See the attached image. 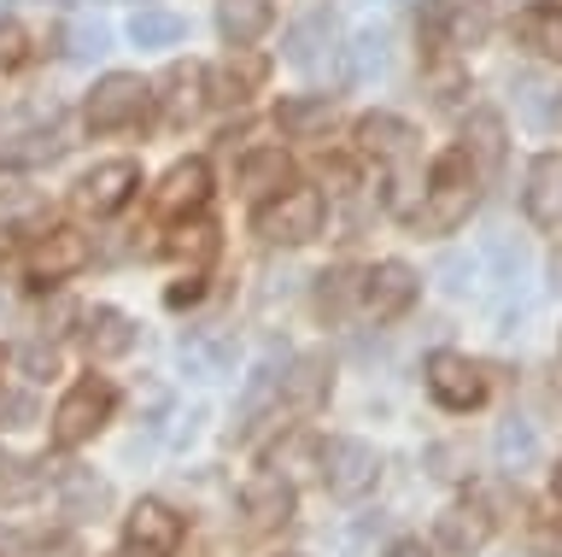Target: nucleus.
Returning <instances> with one entry per match:
<instances>
[{
  "label": "nucleus",
  "mask_w": 562,
  "mask_h": 557,
  "mask_svg": "<svg viewBox=\"0 0 562 557\" xmlns=\"http://www.w3.org/2000/svg\"><path fill=\"white\" fill-rule=\"evenodd\" d=\"M516 30H521V47H527V54L562 65V7H557V0H539V7H527L521 19H516Z\"/></svg>",
  "instance_id": "22"
},
{
  "label": "nucleus",
  "mask_w": 562,
  "mask_h": 557,
  "mask_svg": "<svg viewBox=\"0 0 562 557\" xmlns=\"http://www.w3.org/2000/svg\"><path fill=\"white\" fill-rule=\"evenodd\" d=\"M270 77V65H263L258 54H246V47H235V59L223 65V71H205V100H217V107H246V94L258 89V82Z\"/></svg>",
  "instance_id": "16"
},
{
  "label": "nucleus",
  "mask_w": 562,
  "mask_h": 557,
  "mask_svg": "<svg viewBox=\"0 0 562 557\" xmlns=\"http://www.w3.org/2000/svg\"><path fill=\"white\" fill-rule=\"evenodd\" d=\"M18 364H24L35 381H42V376H59V353H53V346H42V341L18 346Z\"/></svg>",
  "instance_id": "41"
},
{
  "label": "nucleus",
  "mask_w": 562,
  "mask_h": 557,
  "mask_svg": "<svg viewBox=\"0 0 562 557\" xmlns=\"http://www.w3.org/2000/svg\"><path fill=\"white\" fill-rule=\"evenodd\" d=\"M105 42H112V36H105V24H100V19H82V24H70V30H65V54H70V59H100V54H105Z\"/></svg>",
  "instance_id": "38"
},
{
  "label": "nucleus",
  "mask_w": 562,
  "mask_h": 557,
  "mask_svg": "<svg viewBox=\"0 0 562 557\" xmlns=\"http://www.w3.org/2000/svg\"><path fill=\"white\" fill-rule=\"evenodd\" d=\"M533 557H562V516L533 522Z\"/></svg>",
  "instance_id": "43"
},
{
  "label": "nucleus",
  "mask_w": 562,
  "mask_h": 557,
  "mask_svg": "<svg viewBox=\"0 0 562 557\" xmlns=\"http://www.w3.org/2000/svg\"><path fill=\"white\" fill-rule=\"evenodd\" d=\"M288 464V481L293 476H311V469H323V441H316V434H288V441H281L270 458H263V469H281Z\"/></svg>",
  "instance_id": "33"
},
{
  "label": "nucleus",
  "mask_w": 562,
  "mask_h": 557,
  "mask_svg": "<svg viewBox=\"0 0 562 557\" xmlns=\"http://www.w3.org/2000/svg\"><path fill=\"white\" fill-rule=\"evenodd\" d=\"M551 276H557V293H562V253L551 258Z\"/></svg>",
  "instance_id": "46"
},
{
  "label": "nucleus",
  "mask_w": 562,
  "mask_h": 557,
  "mask_svg": "<svg viewBox=\"0 0 562 557\" xmlns=\"http://www.w3.org/2000/svg\"><path fill=\"white\" fill-rule=\"evenodd\" d=\"M42 493V469L12 458V452H0V504H24Z\"/></svg>",
  "instance_id": "34"
},
{
  "label": "nucleus",
  "mask_w": 562,
  "mask_h": 557,
  "mask_svg": "<svg viewBox=\"0 0 562 557\" xmlns=\"http://www.w3.org/2000/svg\"><path fill=\"white\" fill-rule=\"evenodd\" d=\"M158 212L165 218H193V212H205V200H211V165L205 159H182L165 177V188H158Z\"/></svg>",
  "instance_id": "14"
},
{
  "label": "nucleus",
  "mask_w": 562,
  "mask_h": 557,
  "mask_svg": "<svg viewBox=\"0 0 562 557\" xmlns=\"http://www.w3.org/2000/svg\"><path fill=\"white\" fill-rule=\"evenodd\" d=\"M82 353L94 358V364H112L123 353H135V323L123 318L117 305H94L82 318Z\"/></svg>",
  "instance_id": "15"
},
{
  "label": "nucleus",
  "mask_w": 562,
  "mask_h": 557,
  "mask_svg": "<svg viewBox=\"0 0 562 557\" xmlns=\"http://www.w3.org/2000/svg\"><path fill=\"white\" fill-rule=\"evenodd\" d=\"M492 30V0H446V47H481Z\"/></svg>",
  "instance_id": "27"
},
{
  "label": "nucleus",
  "mask_w": 562,
  "mask_h": 557,
  "mask_svg": "<svg viewBox=\"0 0 562 557\" xmlns=\"http://www.w3.org/2000/svg\"><path fill=\"white\" fill-rule=\"evenodd\" d=\"M276 124L288 130V135H323L334 124V94H293V100H281L276 107Z\"/></svg>",
  "instance_id": "25"
},
{
  "label": "nucleus",
  "mask_w": 562,
  "mask_h": 557,
  "mask_svg": "<svg viewBox=\"0 0 562 557\" xmlns=\"http://www.w3.org/2000/svg\"><path fill=\"white\" fill-rule=\"evenodd\" d=\"M474 200H481V188H434V182H428V200L411 205L404 218H411L416 235H451L457 223L474 212Z\"/></svg>",
  "instance_id": "12"
},
{
  "label": "nucleus",
  "mask_w": 562,
  "mask_h": 557,
  "mask_svg": "<svg viewBox=\"0 0 562 557\" xmlns=\"http://www.w3.org/2000/svg\"><path fill=\"white\" fill-rule=\"evenodd\" d=\"M147 107H153L147 82L130 77V71H112V77L94 82V94H88V107H82V124L94 135H112V130L140 124V112H147Z\"/></svg>",
  "instance_id": "3"
},
{
  "label": "nucleus",
  "mask_w": 562,
  "mask_h": 557,
  "mask_svg": "<svg viewBox=\"0 0 562 557\" xmlns=\"http://www.w3.org/2000/svg\"><path fill=\"white\" fill-rule=\"evenodd\" d=\"M428 393L446 411H474L486 399V376H481V364H469L463 353H434L428 358Z\"/></svg>",
  "instance_id": "8"
},
{
  "label": "nucleus",
  "mask_w": 562,
  "mask_h": 557,
  "mask_svg": "<svg viewBox=\"0 0 562 557\" xmlns=\"http://www.w3.org/2000/svg\"><path fill=\"white\" fill-rule=\"evenodd\" d=\"M516 107L533 130H557L562 124V89L544 77H516Z\"/></svg>",
  "instance_id": "30"
},
{
  "label": "nucleus",
  "mask_w": 562,
  "mask_h": 557,
  "mask_svg": "<svg viewBox=\"0 0 562 557\" xmlns=\"http://www.w3.org/2000/svg\"><path fill=\"white\" fill-rule=\"evenodd\" d=\"M252 230L263 247H305V241L323 235V194L316 188H281L258 205Z\"/></svg>",
  "instance_id": "1"
},
{
  "label": "nucleus",
  "mask_w": 562,
  "mask_h": 557,
  "mask_svg": "<svg viewBox=\"0 0 562 557\" xmlns=\"http://www.w3.org/2000/svg\"><path fill=\"white\" fill-rule=\"evenodd\" d=\"M334 388V370H328V358L323 353H305V358H293V370L281 376V399H288L293 411H316L328 399Z\"/></svg>",
  "instance_id": "19"
},
{
  "label": "nucleus",
  "mask_w": 562,
  "mask_h": 557,
  "mask_svg": "<svg viewBox=\"0 0 562 557\" xmlns=\"http://www.w3.org/2000/svg\"><path fill=\"white\" fill-rule=\"evenodd\" d=\"M293 177V165H288V153L281 147H258V153H246L240 159V188L246 194H281Z\"/></svg>",
  "instance_id": "28"
},
{
  "label": "nucleus",
  "mask_w": 562,
  "mask_h": 557,
  "mask_svg": "<svg viewBox=\"0 0 562 557\" xmlns=\"http://www.w3.org/2000/svg\"><path fill=\"white\" fill-rule=\"evenodd\" d=\"M123 539H130L135 552H147V557H170L176 546H182V516H176L165 499H140L135 511L123 516Z\"/></svg>",
  "instance_id": "9"
},
{
  "label": "nucleus",
  "mask_w": 562,
  "mask_h": 557,
  "mask_svg": "<svg viewBox=\"0 0 562 557\" xmlns=\"http://www.w3.org/2000/svg\"><path fill=\"white\" fill-rule=\"evenodd\" d=\"M135 188H140V165L135 159H105V165H94L77 182V194H70V200H77L82 212H94V218H112V212L130 205Z\"/></svg>",
  "instance_id": "7"
},
{
  "label": "nucleus",
  "mask_w": 562,
  "mask_h": 557,
  "mask_svg": "<svg viewBox=\"0 0 562 557\" xmlns=\"http://www.w3.org/2000/svg\"><path fill=\"white\" fill-rule=\"evenodd\" d=\"M281 557H305V552H281Z\"/></svg>",
  "instance_id": "49"
},
{
  "label": "nucleus",
  "mask_w": 562,
  "mask_h": 557,
  "mask_svg": "<svg viewBox=\"0 0 562 557\" xmlns=\"http://www.w3.org/2000/svg\"><path fill=\"white\" fill-rule=\"evenodd\" d=\"M323 481H328L334 499H363V493H375V481H381L375 446H369V441H351V434L328 441V446H323Z\"/></svg>",
  "instance_id": "4"
},
{
  "label": "nucleus",
  "mask_w": 562,
  "mask_h": 557,
  "mask_svg": "<svg viewBox=\"0 0 562 557\" xmlns=\"http://www.w3.org/2000/svg\"><path fill=\"white\" fill-rule=\"evenodd\" d=\"M551 487H557V499H562V464H557V476H551Z\"/></svg>",
  "instance_id": "47"
},
{
  "label": "nucleus",
  "mask_w": 562,
  "mask_h": 557,
  "mask_svg": "<svg viewBox=\"0 0 562 557\" xmlns=\"http://www.w3.org/2000/svg\"><path fill=\"white\" fill-rule=\"evenodd\" d=\"M381 65H386V36H381V30H363V36L351 42V77L369 82Z\"/></svg>",
  "instance_id": "37"
},
{
  "label": "nucleus",
  "mask_w": 562,
  "mask_h": 557,
  "mask_svg": "<svg viewBox=\"0 0 562 557\" xmlns=\"http://www.w3.org/2000/svg\"><path fill=\"white\" fill-rule=\"evenodd\" d=\"M240 511H246V528H252V534L288 528V522H293V481L276 476V469H270V476H258L240 493Z\"/></svg>",
  "instance_id": "10"
},
{
  "label": "nucleus",
  "mask_w": 562,
  "mask_h": 557,
  "mask_svg": "<svg viewBox=\"0 0 562 557\" xmlns=\"http://www.w3.org/2000/svg\"><path fill=\"white\" fill-rule=\"evenodd\" d=\"M281 376L288 370H276V364H258V370L246 376V393L235 405V441H246V434L258 428L263 411H281Z\"/></svg>",
  "instance_id": "20"
},
{
  "label": "nucleus",
  "mask_w": 562,
  "mask_h": 557,
  "mask_svg": "<svg viewBox=\"0 0 562 557\" xmlns=\"http://www.w3.org/2000/svg\"><path fill=\"white\" fill-rule=\"evenodd\" d=\"M270 0H217V30H223V42H235V47H252L263 30H270Z\"/></svg>",
  "instance_id": "23"
},
{
  "label": "nucleus",
  "mask_w": 562,
  "mask_h": 557,
  "mask_svg": "<svg viewBox=\"0 0 562 557\" xmlns=\"http://www.w3.org/2000/svg\"><path fill=\"white\" fill-rule=\"evenodd\" d=\"M88 258H94V247H88V235H82V230H42V235L30 241V253H24L30 288L65 282V276H77Z\"/></svg>",
  "instance_id": "5"
},
{
  "label": "nucleus",
  "mask_w": 562,
  "mask_h": 557,
  "mask_svg": "<svg viewBox=\"0 0 562 557\" xmlns=\"http://www.w3.org/2000/svg\"><path fill=\"white\" fill-rule=\"evenodd\" d=\"M24 59H30V36H24V24H18V19H0V65L12 71V65H24Z\"/></svg>",
  "instance_id": "40"
},
{
  "label": "nucleus",
  "mask_w": 562,
  "mask_h": 557,
  "mask_svg": "<svg viewBox=\"0 0 562 557\" xmlns=\"http://www.w3.org/2000/svg\"><path fill=\"white\" fill-rule=\"evenodd\" d=\"M200 300H205V276L200 270H188L182 282H170V293H165L170 311H188V305H200Z\"/></svg>",
  "instance_id": "42"
},
{
  "label": "nucleus",
  "mask_w": 562,
  "mask_h": 557,
  "mask_svg": "<svg viewBox=\"0 0 562 557\" xmlns=\"http://www.w3.org/2000/svg\"><path fill=\"white\" fill-rule=\"evenodd\" d=\"M346 293H351L346 270H323V276H316V311H323V318H334V311L346 305Z\"/></svg>",
  "instance_id": "39"
},
{
  "label": "nucleus",
  "mask_w": 562,
  "mask_h": 557,
  "mask_svg": "<svg viewBox=\"0 0 562 557\" xmlns=\"http://www.w3.org/2000/svg\"><path fill=\"white\" fill-rule=\"evenodd\" d=\"M112 411H117V388H112V381H105V376H82L77 388L59 399V411H53V446H65V452L88 446L105 423H112Z\"/></svg>",
  "instance_id": "2"
},
{
  "label": "nucleus",
  "mask_w": 562,
  "mask_h": 557,
  "mask_svg": "<svg viewBox=\"0 0 562 557\" xmlns=\"http://www.w3.org/2000/svg\"><path fill=\"white\" fill-rule=\"evenodd\" d=\"M59 504H65V516L88 522V516H100L105 504H112V487H105L94 469H65L59 476Z\"/></svg>",
  "instance_id": "24"
},
{
  "label": "nucleus",
  "mask_w": 562,
  "mask_h": 557,
  "mask_svg": "<svg viewBox=\"0 0 562 557\" xmlns=\"http://www.w3.org/2000/svg\"><path fill=\"white\" fill-rule=\"evenodd\" d=\"M112 557H147V552H135V546H130V552H112Z\"/></svg>",
  "instance_id": "48"
},
{
  "label": "nucleus",
  "mask_w": 562,
  "mask_h": 557,
  "mask_svg": "<svg viewBox=\"0 0 562 557\" xmlns=\"http://www.w3.org/2000/svg\"><path fill=\"white\" fill-rule=\"evenodd\" d=\"M59 153H65L59 135H18L12 147H0V159L7 165H42V159H59Z\"/></svg>",
  "instance_id": "36"
},
{
  "label": "nucleus",
  "mask_w": 562,
  "mask_h": 557,
  "mask_svg": "<svg viewBox=\"0 0 562 557\" xmlns=\"http://www.w3.org/2000/svg\"><path fill=\"white\" fill-rule=\"evenodd\" d=\"M358 147L369 153V159L398 165V159H411L416 130L404 124V118H393V112H369V118H358Z\"/></svg>",
  "instance_id": "18"
},
{
  "label": "nucleus",
  "mask_w": 562,
  "mask_h": 557,
  "mask_svg": "<svg viewBox=\"0 0 562 557\" xmlns=\"http://www.w3.org/2000/svg\"><path fill=\"white\" fill-rule=\"evenodd\" d=\"M463 147H469V159L481 165V177H492V170L504 165V118L498 112H469Z\"/></svg>",
  "instance_id": "26"
},
{
  "label": "nucleus",
  "mask_w": 562,
  "mask_h": 557,
  "mask_svg": "<svg viewBox=\"0 0 562 557\" xmlns=\"http://www.w3.org/2000/svg\"><path fill=\"white\" fill-rule=\"evenodd\" d=\"M182 19H176V12H135L130 19V42L135 47H176L182 42Z\"/></svg>",
  "instance_id": "35"
},
{
  "label": "nucleus",
  "mask_w": 562,
  "mask_h": 557,
  "mask_svg": "<svg viewBox=\"0 0 562 557\" xmlns=\"http://www.w3.org/2000/svg\"><path fill=\"white\" fill-rule=\"evenodd\" d=\"M158 107H165V112H158L165 124H188V118L205 107V71H200V65H170Z\"/></svg>",
  "instance_id": "21"
},
{
  "label": "nucleus",
  "mask_w": 562,
  "mask_h": 557,
  "mask_svg": "<svg viewBox=\"0 0 562 557\" xmlns=\"http://www.w3.org/2000/svg\"><path fill=\"white\" fill-rule=\"evenodd\" d=\"M527 218L539 223V230H562V153H539L533 170H527Z\"/></svg>",
  "instance_id": "13"
},
{
  "label": "nucleus",
  "mask_w": 562,
  "mask_h": 557,
  "mask_svg": "<svg viewBox=\"0 0 562 557\" xmlns=\"http://www.w3.org/2000/svg\"><path fill=\"white\" fill-rule=\"evenodd\" d=\"M30 416H35V399L30 393H0V423H7V428H24Z\"/></svg>",
  "instance_id": "44"
},
{
  "label": "nucleus",
  "mask_w": 562,
  "mask_h": 557,
  "mask_svg": "<svg viewBox=\"0 0 562 557\" xmlns=\"http://www.w3.org/2000/svg\"><path fill=\"white\" fill-rule=\"evenodd\" d=\"M386 557H428V552H422V539H398V546L386 552Z\"/></svg>",
  "instance_id": "45"
},
{
  "label": "nucleus",
  "mask_w": 562,
  "mask_h": 557,
  "mask_svg": "<svg viewBox=\"0 0 562 557\" xmlns=\"http://www.w3.org/2000/svg\"><path fill=\"white\" fill-rule=\"evenodd\" d=\"M434 539L446 546L451 557H469V552H481L486 539H492V511L481 499H463V504H451V511H439L434 522Z\"/></svg>",
  "instance_id": "11"
},
{
  "label": "nucleus",
  "mask_w": 562,
  "mask_h": 557,
  "mask_svg": "<svg viewBox=\"0 0 562 557\" xmlns=\"http://www.w3.org/2000/svg\"><path fill=\"white\" fill-rule=\"evenodd\" d=\"M363 311L375 323H393V318H404V311L416 305V293H422V276L404 265V258H381L375 270L363 276Z\"/></svg>",
  "instance_id": "6"
},
{
  "label": "nucleus",
  "mask_w": 562,
  "mask_h": 557,
  "mask_svg": "<svg viewBox=\"0 0 562 557\" xmlns=\"http://www.w3.org/2000/svg\"><path fill=\"white\" fill-rule=\"evenodd\" d=\"M165 253L176 258V265H205V258L217 253V223H205L200 212H193V218H176Z\"/></svg>",
  "instance_id": "29"
},
{
  "label": "nucleus",
  "mask_w": 562,
  "mask_h": 557,
  "mask_svg": "<svg viewBox=\"0 0 562 557\" xmlns=\"http://www.w3.org/2000/svg\"><path fill=\"white\" fill-rule=\"evenodd\" d=\"M492 452H498V464H504V469L539 464V428L527 423V416H504L498 434H492Z\"/></svg>",
  "instance_id": "31"
},
{
  "label": "nucleus",
  "mask_w": 562,
  "mask_h": 557,
  "mask_svg": "<svg viewBox=\"0 0 562 557\" xmlns=\"http://www.w3.org/2000/svg\"><path fill=\"white\" fill-rule=\"evenodd\" d=\"M182 370L193 381H223L235 370V335H223V328H200V335L182 341Z\"/></svg>",
  "instance_id": "17"
},
{
  "label": "nucleus",
  "mask_w": 562,
  "mask_h": 557,
  "mask_svg": "<svg viewBox=\"0 0 562 557\" xmlns=\"http://www.w3.org/2000/svg\"><path fill=\"white\" fill-rule=\"evenodd\" d=\"M328 36H334V19H328V7H311L305 19H299V24L288 30V59H293V65H305V71H311V65L323 59Z\"/></svg>",
  "instance_id": "32"
}]
</instances>
